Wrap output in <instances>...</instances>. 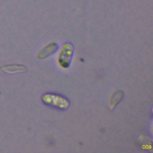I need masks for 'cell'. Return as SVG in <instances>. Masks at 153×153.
I'll use <instances>...</instances> for the list:
<instances>
[{
    "mask_svg": "<svg viewBox=\"0 0 153 153\" xmlns=\"http://www.w3.org/2000/svg\"><path fill=\"white\" fill-rule=\"evenodd\" d=\"M124 96V93L121 90H118L111 94L108 100V106L109 109H112L120 103Z\"/></svg>",
    "mask_w": 153,
    "mask_h": 153,
    "instance_id": "cell-4",
    "label": "cell"
},
{
    "mask_svg": "<svg viewBox=\"0 0 153 153\" xmlns=\"http://www.w3.org/2000/svg\"><path fill=\"white\" fill-rule=\"evenodd\" d=\"M41 100L44 104L59 109H66L69 106L68 99L55 93H44L41 96Z\"/></svg>",
    "mask_w": 153,
    "mask_h": 153,
    "instance_id": "cell-1",
    "label": "cell"
},
{
    "mask_svg": "<svg viewBox=\"0 0 153 153\" xmlns=\"http://www.w3.org/2000/svg\"><path fill=\"white\" fill-rule=\"evenodd\" d=\"M58 49V45L54 42L50 43L42 48L37 54L39 59H45L54 54Z\"/></svg>",
    "mask_w": 153,
    "mask_h": 153,
    "instance_id": "cell-3",
    "label": "cell"
},
{
    "mask_svg": "<svg viewBox=\"0 0 153 153\" xmlns=\"http://www.w3.org/2000/svg\"><path fill=\"white\" fill-rule=\"evenodd\" d=\"M74 54V48L69 43L64 44L61 48L58 56V62L60 66L63 68L69 66Z\"/></svg>",
    "mask_w": 153,
    "mask_h": 153,
    "instance_id": "cell-2",
    "label": "cell"
}]
</instances>
